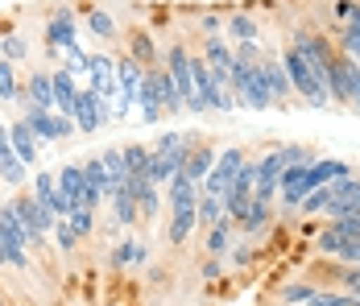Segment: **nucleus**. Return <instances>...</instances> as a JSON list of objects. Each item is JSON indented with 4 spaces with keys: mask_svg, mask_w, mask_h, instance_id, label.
<instances>
[{
    "mask_svg": "<svg viewBox=\"0 0 360 306\" xmlns=\"http://www.w3.org/2000/svg\"><path fill=\"white\" fill-rule=\"evenodd\" d=\"M278 58H282V67H286V79H290V87H294V96L307 100L311 108H319V112H327V108H331V96H327L323 79H319V75L311 70V63L294 50V42H282Z\"/></svg>",
    "mask_w": 360,
    "mask_h": 306,
    "instance_id": "1",
    "label": "nucleus"
},
{
    "mask_svg": "<svg viewBox=\"0 0 360 306\" xmlns=\"http://www.w3.org/2000/svg\"><path fill=\"white\" fill-rule=\"evenodd\" d=\"M8 207H13V215L21 219V228H25V236H30V253H41L46 248V236L54 232V215L46 211V207L34 199V191H17L13 199H8Z\"/></svg>",
    "mask_w": 360,
    "mask_h": 306,
    "instance_id": "2",
    "label": "nucleus"
},
{
    "mask_svg": "<svg viewBox=\"0 0 360 306\" xmlns=\"http://www.w3.org/2000/svg\"><path fill=\"white\" fill-rule=\"evenodd\" d=\"M199 199H203V191L166 199V203H170V228H166V240H170L174 248H182L186 240L195 236V228H199Z\"/></svg>",
    "mask_w": 360,
    "mask_h": 306,
    "instance_id": "3",
    "label": "nucleus"
},
{
    "mask_svg": "<svg viewBox=\"0 0 360 306\" xmlns=\"http://www.w3.org/2000/svg\"><path fill=\"white\" fill-rule=\"evenodd\" d=\"M249 162V149L245 145H228V149H219L216 166H212V174L203 178V195H228V186L236 182V174H240V166Z\"/></svg>",
    "mask_w": 360,
    "mask_h": 306,
    "instance_id": "4",
    "label": "nucleus"
},
{
    "mask_svg": "<svg viewBox=\"0 0 360 306\" xmlns=\"http://www.w3.org/2000/svg\"><path fill=\"white\" fill-rule=\"evenodd\" d=\"M41 42H46V54H67L71 46H79V37H75V8H71V4H54V8H50Z\"/></svg>",
    "mask_w": 360,
    "mask_h": 306,
    "instance_id": "5",
    "label": "nucleus"
},
{
    "mask_svg": "<svg viewBox=\"0 0 360 306\" xmlns=\"http://www.w3.org/2000/svg\"><path fill=\"white\" fill-rule=\"evenodd\" d=\"M141 79H145V67L124 50L120 58H116V87H120V103H116V112L112 116H129V108L141 100Z\"/></svg>",
    "mask_w": 360,
    "mask_h": 306,
    "instance_id": "6",
    "label": "nucleus"
},
{
    "mask_svg": "<svg viewBox=\"0 0 360 306\" xmlns=\"http://www.w3.org/2000/svg\"><path fill=\"white\" fill-rule=\"evenodd\" d=\"M112 120V112H108V100L104 96H96L91 87H83L79 91V103H75V129L83 136H91L96 129H104Z\"/></svg>",
    "mask_w": 360,
    "mask_h": 306,
    "instance_id": "7",
    "label": "nucleus"
},
{
    "mask_svg": "<svg viewBox=\"0 0 360 306\" xmlns=\"http://www.w3.org/2000/svg\"><path fill=\"white\" fill-rule=\"evenodd\" d=\"M34 199L46 207L54 219H67V215H71V203H67L63 191H58V170H37L34 174Z\"/></svg>",
    "mask_w": 360,
    "mask_h": 306,
    "instance_id": "8",
    "label": "nucleus"
},
{
    "mask_svg": "<svg viewBox=\"0 0 360 306\" xmlns=\"http://www.w3.org/2000/svg\"><path fill=\"white\" fill-rule=\"evenodd\" d=\"M331 207L323 211V219H335V215H348V211H360V174H344V178H335L331 186Z\"/></svg>",
    "mask_w": 360,
    "mask_h": 306,
    "instance_id": "9",
    "label": "nucleus"
},
{
    "mask_svg": "<svg viewBox=\"0 0 360 306\" xmlns=\"http://www.w3.org/2000/svg\"><path fill=\"white\" fill-rule=\"evenodd\" d=\"M87 79H91V91H96V96H104V100L120 96V87H116V58H108L104 50H96V54H91Z\"/></svg>",
    "mask_w": 360,
    "mask_h": 306,
    "instance_id": "10",
    "label": "nucleus"
},
{
    "mask_svg": "<svg viewBox=\"0 0 360 306\" xmlns=\"http://www.w3.org/2000/svg\"><path fill=\"white\" fill-rule=\"evenodd\" d=\"M50 83H54V112L58 116H75V103H79V83H75V75L67 67H54L50 70Z\"/></svg>",
    "mask_w": 360,
    "mask_h": 306,
    "instance_id": "11",
    "label": "nucleus"
},
{
    "mask_svg": "<svg viewBox=\"0 0 360 306\" xmlns=\"http://www.w3.org/2000/svg\"><path fill=\"white\" fill-rule=\"evenodd\" d=\"M224 37L236 46V42H261V21L252 17L249 8H232L224 13Z\"/></svg>",
    "mask_w": 360,
    "mask_h": 306,
    "instance_id": "12",
    "label": "nucleus"
},
{
    "mask_svg": "<svg viewBox=\"0 0 360 306\" xmlns=\"http://www.w3.org/2000/svg\"><path fill=\"white\" fill-rule=\"evenodd\" d=\"M236 232H240V228H236V219H232V215H224L216 228H207V232H203V253L228 261V253H232V244H236Z\"/></svg>",
    "mask_w": 360,
    "mask_h": 306,
    "instance_id": "13",
    "label": "nucleus"
},
{
    "mask_svg": "<svg viewBox=\"0 0 360 306\" xmlns=\"http://www.w3.org/2000/svg\"><path fill=\"white\" fill-rule=\"evenodd\" d=\"M274 219H278L274 203H261V199H252L249 211H245V219H240L236 228H240V236H245V240H257V236H265V232L274 228Z\"/></svg>",
    "mask_w": 360,
    "mask_h": 306,
    "instance_id": "14",
    "label": "nucleus"
},
{
    "mask_svg": "<svg viewBox=\"0 0 360 306\" xmlns=\"http://www.w3.org/2000/svg\"><path fill=\"white\" fill-rule=\"evenodd\" d=\"M265 83H269V91H274V108H286L290 100H294V87H290L286 79V67H282V58L278 54H265Z\"/></svg>",
    "mask_w": 360,
    "mask_h": 306,
    "instance_id": "15",
    "label": "nucleus"
},
{
    "mask_svg": "<svg viewBox=\"0 0 360 306\" xmlns=\"http://www.w3.org/2000/svg\"><path fill=\"white\" fill-rule=\"evenodd\" d=\"M21 96L34 100L37 108H46V112H54V83H50V70H41V67L30 70L25 83H21Z\"/></svg>",
    "mask_w": 360,
    "mask_h": 306,
    "instance_id": "16",
    "label": "nucleus"
},
{
    "mask_svg": "<svg viewBox=\"0 0 360 306\" xmlns=\"http://www.w3.org/2000/svg\"><path fill=\"white\" fill-rule=\"evenodd\" d=\"M21 116H25V125L34 129V136L41 145H54L58 141V133H54V112H46V108H37L34 100L21 96Z\"/></svg>",
    "mask_w": 360,
    "mask_h": 306,
    "instance_id": "17",
    "label": "nucleus"
},
{
    "mask_svg": "<svg viewBox=\"0 0 360 306\" xmlns=\"http://www.w3.org/2000/svg\"><path fill=\"white\" fill-rule=\"evenodd\" d=\"M129 54H133L145 70H149V67H162V50H158L153 34H149V30H141V25H133V30H129Z\"/></svg>",
    "mask_w": 360,
    "mask_h": 306,
    "instance_id": "18",
    "label": "nucleus"
},
{
    "mask_svg": "<svg viewBox=\"0 0 360 306\" xmlns=\"http://www.w3.org/2000/svg\"><path fill=\"white\" fill-rule=\"evenodd\" d=\"M8 141H13V153H17L25 166H37V136H34V129L25 125V116H17V120L8 125Z\"/></svg>",
    "mask_w": 360,
    "mask_h": 306,
    "instance_id": "19",
    "label": "nucleus"
},
{
    "mask_svg": "<svg viewBox=\"0 0 360 306\" xmlns=\"http://www.w3.org/2000/svg\"><path fill=\"white\" fill-rule=\"evenodd\" d=\"M245 108H257V112H265V108H274V91H269V83H265V67H252L249 75V87L240 91V100Z\"/></svg>",
    "mask_w": 360,
    "mask_h": 306,
    "instance_id": "20",
    "label": "nucleus"
},
{
    "mask_svg": "<svg viewBox=\"0 0 360 306\" xmlns=\"http://www.w3.org/2000/svg\"><path fill=\"white\" fill-rule=\"evenodd\" d=\"M141 120L145 125H158L162 120V91H158V70L149 67L145 70V79H141Z\"/></svg>",
    "mask_w": 360,
    "mask_h": 306,
    "instance_id": "21",
    "label": "nucleus"
},
{
    "mask_svg": "<svg viewBox=\"0 0 360 306\" xmlns=\"http://www.w3.org/2000/svg\"><path fill=\"white\" fill-rule=\"evenodd\" d=\"M58 191H63V199L71 203V211L83 207V191H87V186H83V162H79V166L67 162V166L58 170Z\"/></svg>",
    "mask_w": 360,
    "mask_h": 306,
    "instance_id": "22",
    "label": "nucleus"
},
{
    "mask_svg": "<svg viewBox=\"0 0 360 306\" xmlns=\"http://www.w3.org/2000/svg\"><path fill=\"white\" fill-rule=\"evenodd\" d=\"M137 261H145V244L133 236V232H129V236L116 240V248H112V269L124 273V269H133Z\"/></svg>",
    "mask_w": 360,
    "mask_h": 306,
    "instance_id": "23",
    "label": "nucleus"
},
{
    "mask_svg": "<svg viewBox=\"0 0 360 306\" xmlns=\"http://www.w3.org/2000/svg\"><path fill=\"white\" fill-rule=\"evenodd\" d=\"M216 158H219V149L212 145V141H199L195 149H191V162H186V174L203 186V178L212 174V166H216Z\"/></svg>",
    "mask_w": 360,
    "mask_h": 306,
    "instance_id": "24",
    "label": "nucleus"
},
{
    "mask_svg": "<svg viewBox=\"0 0 360 306\" xmlns=\"http://www.w3.org/2000/svg\"><path fill=\"white\" fill-rule=\"evenodd\" d=\"M315 290H319V286L302 277V281H282V286L274 290V298H278V306H307L315 298Z\"/></svg>",
    "mask_w": 360,
    "mask_h": 306,
    "instance_id": "25",
    "label": "nucleus"
},
{
    "mask_svg": "<svg viewBox=\"0 0 360 306\" xmlns=\"http://www.w3.org/2000/svg\"><path fill=\"white\" fill-rule=\"evenodd\" d=\"M112 219H116L120 228H129V232L141 224V207H137V195H129L124 186H120V195L112 199Z\"/></svg>",
    "mask_w": 360,
    "mask_h": 306,
    "instance_id": "26",
    "label": "nucleus"
},
{
    "mask_svg": "<svg viewBox=\"0 0 360 306\" xmlns=\"http://www.w3.org/2000/svg\"><path fill=\"white\" fill-rule=\"evenodd\" d=\"M87 30L100 42H116L120 37V25H116V17H112L108 8H87Z\"/></svg>",
    "mask_w": 360,
    "mask_h": 306,
    "instance_id": "27",
    "label": "nucleus"
},
{
    "mask_svg": "<svg viewBox=\"0 0 360 306\" xmlns=\"http://www.w3.org/2000/svg\"><path fill=\"white\" fill-rule=\"evenodd\" d=\"M149 153H153V145H141V141H129V145H124V170H129V178H133V174H145Z\"/></svg>",
    "mask_w": 360,
    "mask_h": 306,
    "instance_id": "28",
    "label": "nucleus"
},
{
    "mask_svg": "<svg viewBox=\"0 0 360 306\" xmlns=\"http://www.w3.org/2000/svg\"><path fill=\"white\" fill-rule=\"evenodd\" d=\"M224 215H228V211H224V199H219V195H203V199H199V228H203V232L216 228Z\"/></svg>",
    "mask_w": 360,
    "mask_h": 306,
    "instance_id": "29",
    "label": "nucleus"
},
{
    "mask_svg": "<svg viewBox=\"0 0 360 306\" xmlns=\"http://www.w3.org/2000/svg\"><path fill=\"white\" fill-rule=\"evenodd\" d=\"M0 100L4 103H17L21 100V83H17V67L8 58H0Z\"/></svg>",
    "mask_w": 360,
    "mask_h": 306,
    "instance_id": "30",
    "label": "nucleus"
},
{
    "mask_svg": "<svg viewBox=\"0 0 360 306\" xmlns=\"http://www.w3.org/2000/svg\"><path fill=\"white\" fill-rule=\"evenodd\" d=\"M50 236H54V248H58L63 257H75V248H79V232L71 228V219H58Z\"/></svg>",
    "mask_w": 360,
    "mask_h": 306,
    "instance_id": "31",
    "label": "nucleus"
},
{
    "mask_svg": "<svg viewBox=\"0 0 360 306\" xmlns=\"http://www.w3.org/2000/svg\"><path fill=\"white\" fill-rule=\"evenodd\" d=\"M0 54L17 67V63H25V58H30V42H25L21 34H4V37H0Z\"/></svg>",
    "mask_w": 360,
    "mask_h": 306,
    "instance_id": "32",
    "label": "nucleus"
},
{
    "mask_svg": "<svg viewBox=\"0 0 360 306\" xmlns=\"http://www.w3.org/2000/svg\"><path fill=\"white\" fill-rule=\"evenodd\" d=\"M327 207H331V191H327V186H319V191H311V195L302 199L298 215H323Z\"/></svg>",
    "mask_w": 360,
    "mask_h": 306,
    "instance_id": "33",
    "label": "nucleus"
},
{
    "mask_svg": "<svg viewBox=\"0 0 360 306\" xmlns=\"http://www.w3.org/2000/svg\"><path fill=\"white\" fill-rule=\"evenodd\" d=\"M67 219H71V228L79 232V240H87L91 232H96V211H87V207H75Z\"/></svg>",
    "mask_w": 360,
    "mask_h": 306,
    "instance_id": "34",
    "label": "nucleus"
},
{
    "mask_svg": "<svg viewBox=\"0 0 360 306\" xmlns=\"http://www.w3.org/2000/svg\"><path fill=\"white\" fill-rule=\"evenodd\" d=\"M340 236H348V240H360V211H348V215H335V219H327Z\"/></svg>",
    "mask_w": 360,
    "mask_h": 306,
    "instance_id": "35",
    "label": "nucleus"
},
{
    "mask_svg": "<svg viewBox=\"0 0 360 306\" xmlns=\"http://www.w3.org/2000/svg\"><path fill=\"white\" fill-rule=\"evenodd\" d=\"M63 67H67V70L75 75V79H79V75H87V67H91V54H87L83 46H71V50H67V63H63Z\"/></svg>",
    "mask_w": 360,
    "mask_h": 306,
    "instance_id": "36",
    "label": "nucleus"
},
{
    "mask_svg": "<svg viewBox=\"0 0 360 306\" xmlns=\"http://www.w3.org/2000/svg\"><path fill=\"white\" fill-rule=\"evenodd\" d=\"M307 306H352V294H344V290H315V298Z\"/></svg>",
    "mask_w": 360,
    "mask_h": 306,
    "instance_id": "37",
    "label": "nucleus"
},
{
    "mask_svg": "<svg viewBox=\"0 0 360 306\" xmlns=\"http://www.w3.org/2000/svg\"><path fill=\"white\" fill-rule=\"evenodd\" d=\"M137 207H141V219H153V215H158V207H162V195H158V186H145L141 199H137Z\"/></svg>",
    "mask_w": 360,
    "mask_h": 306,
    "instance_id": "38",
    "label": "nucleus"
},
{
    "mask_svg": "<svg viewBox=\"0 0 360 306\" xmlns=\"http://www.w3.org/2000/svg\"><path fill=\"white\" fill-rule=\"evenodd\" d=\"M199 34L203 37H212V34H224V13H199Z\"/></svg>",
    "mask_w": 360,
    "mask_h": 306,
    "instance_id": "39",
    "label": "nucleus"
},
{
    "mask_svg": "<svg viewBox=\"0 0 360 306\" xmlns=\"http://www.w3.org/2000/svg\"><path fill=\"white\" fill-rule=\"evenodd\" d=\"M348 112H360V67H348Z\"/></svg>",
    "mask_w": 360,
    "mask_h": 306,
    "instance_id": "40",
    "label": "nucleus"
},
{
    "mask_svg": "<svg viewBox=\"0 0 360 306\" xmlns=\"http://www.w3.org/2000/svg\"><path fill=\"white\" fill-rule=\"evenodd\" d=\"M335 290H344V294H360V265H344Z\"/></svg>",
    "mask_w": 360,
    "mask_h": 306,
    "instance_id": "41",
    "label": "nucleus"
},
{
    "mask_svg": "<svg viewBox=\"0 0 360 306\" xmlns=\"http://www.w3.org/2000/svg\"><path fill=\"white\" fill-rule=\"evenodd\" d=\"M199 273H203V281H219V277L228 273V265H224V257H207V261L199 265Z\"/></svg>",
    "mask_w": 360,
    "mask_h": 306,
    "instance_id": "42",
    "label": "nucleus"
},
{
    "mask_svg": "<svg viewBox=\"0 0 360 306\" xmlns=\"http://www.w3.org/2000/svg\"><path fill=\"white\" fill-rule=\"evenodd\" d=\"M228 257H232V265H249L252 257H257V248H252V244H245V240H236Z\"/></svg>",
    "mask_w": 360,
    "mask_h": 306,
    "instance_id": "43",
    "label": "nucleus"
},
{
    "mask_svg": "<svg viewBox=\"0 0 360 306\" xmlns=\"http://www.w3.org/2000/svg\"><path fill=\"white\" fill-rule=\"evenodd\" d=\"M335 261H340V265H360V240H348L344 253H340Z\"/></svg>",
    "mask_w": 360,
    "mask_h": 306,
    "instance_id": "44",
    "label": "nucleus"
},
{
    "mask_svg": "<svg viewBox=\"0 0 360 306\" xmlns=\"http://www.w3.org/2000/svg\"><path fill=\"white\" fill-rule=\"evenodd\" d=\"M8 269V261H4V240H0V273Z\"/></svg>",
    "mask_w": 360,
    "mask_h": 306,
    "instance_id": "45",
    "label": "nucleus"
},
{
    "mask_svg": "<svg viewBox=\"0 0 360 306\" xmlns=\"http://www.w3.org/2000/svg\"><path fill=\"white\" fill-rule=\"evenodd\" d=\"M352 306H360V294H352Z\"/></svg>",
    "mask_w": 360,
    "mask_h": 306,
    "instance_id": "46",
    "label": "nucleus"
}]
</instances>
